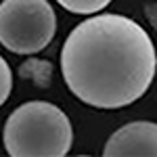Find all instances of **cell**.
<instances>
[{"instance_id": "6da1fadb", "label": "cell", "mask_w": 157, "mask_h": 157, "mask_svg": "<svg viewBox=\"0 0 157 157\" xmlns=\"http://www.w3.org/2000/svg\"><path fill=\"white\" fill-rule=\"evenodd\" d=\"M157 71L151 36L134 19L103 13L78 23L61 48V73L75 98L97 109L128 107Z\"/></svg>"}, {"instance_id": "7a4b0ae2", "label": "cell", "mask_w": 157, "mask_h": 157, "mask_svg": "<svg viewBox=\"0 0 157 157\" xmlns=\"http://www.w3.org/2000/svg\"><path fill=\"white\" fill-rule=\"evenodd\" d=\"M2 140L13 157H63L71 149L73 128L57 105L29 101L9 115Z\"/></svg>"}, {"instance_id": "3957f363", "label": "cell", "mask_w": 157, "mask_h": 157, "mask_svg": "<svg viewBox=\"0 0 157 157\" xmlns=\"http://www.w3.org/2000/svg\"><path fill=\"white\" fill-rule=\"evenodd\" d=\"M57 15L48 0H2L0 44L15 55H36L50 44Z\"/></svg>"}, {"instance_id": "277c9868", "label": "cell", "mask_w": 157, "mask_h": 157, "mask_svg": "<svg viewBox=\"0 0 157 157\" xmlns=\"http://www.w3.org/2000/svg\"><path fill=\"white\" fill-rule=\"evenodd\" d=\"M107 157H157V124L130 121L109 136L103 149Z\"/></svg>"}, {"instance_id": "5b68a950", "label": "cell", "mask_w": 157, "mask_h": 157, "mask_svg": "<svg viewBox=\"0 0 157 157\" xmlns=\"http://www.w3.org/2000/svg\"><path fill=\"white\" fill-rule=\"evenodd\" d=\"M19 78L34 82L40 88H48L52 82V65L44 59H27L19 65Z\"/></svg>"}, {"instance_id": "8992f818", "label": "cell", "mask_w": 157, "mask_h": 157, "mask_svg": "<svg viewBox=\"0 0 157 157\" xmlns=\"http://www.w3.org/2000/svg\"><path fill=\"white\" fill-rule=\"evenodd\" d=\"M63 9H67L69 13L75 15H92L98 13L107 6L111 0H57Z\"/></svg>"}, {"instance_id": "52a82bcc", "label": "cell", "mask_w": 157, "mask_h": 157, "mask_svg": "<svg viewBox=\"0 0 157 157\" xmlns=\"http://www.w3.org/2000/svg\"><path fill=\"white\" fill-rule=\"evenodd\" d=\"M11 88H13V73L9 63L0 57V107L6 103V98L11 94Z\"/></svg>"}, {"instance_id": "ba28073f", "label": "cell", "mask_w": 157, "mask_h": 157, "mask_svg": "<svg viewBox=\"0 0 157 157\" xmlns=\"http://www.w3.org/2000/svg\"><path fill=\"white\" fill-rule=\"evenodd\" d=\"M147 17H149V21L153 23V27L157 29V4H149V6H147Z\"/></svg>"}]
</instances>
